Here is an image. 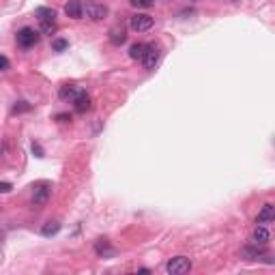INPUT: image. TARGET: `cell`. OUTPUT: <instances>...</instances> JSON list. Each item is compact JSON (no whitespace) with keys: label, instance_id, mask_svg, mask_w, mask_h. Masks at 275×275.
Segmentation results:
<instances>
[{"label":"cell","instance_id":"6da1fadb","mask_svg":"<svg viewBox=\"0 0 275 275\" xmlns=\"http://www.w3.org/2000/svg\"><path fill=\"white\" fill-rule=\"evenodd\" d=\"M15 39H17V45L19 47L28 50V47H34V45L39 43V32L34 30V28H30V26H24V28L17 30Z\"/></svg>","mask_w":275,"mask_h":275},{"label":"cell","instance_id":"7a4b0ae2","mask_svg":"<svg viewBox=\"0 0 275 275\" xmlns=\"http://www.w3.org/2000/svg\"><path fill=\"white\" fill-rule=\"evenodd\" d=\"M166 271L170 275H185L191 271V260L185 258V256H176V258H170L168 265H166Z\"/></svg>","mask_w":275,"mask_h":275},{"label":"cell","instance_id":"3957f363","mask_svg":"<svg viewBox=\"0 0 275 275\" xmlns=\"http://www.w3.org/2000/svg\"><path fill=\"white\" fill-rule=\"evenodd\" d=\"M50 196H52L50 183L41 181V183H37V185L32 187V204H34V206H45L47 200H50Z\"/></svg>","mask_w":275,"mask_h":275},{"label":"cell","instance_id":"277c9868","mask_svg":"<svg viewBox=\"0 0 275 275\" xmlns=\"http://www.w3.org/2000/svg\"><path fill=\"white\" fill-rule=\"evenodd\" d=\"M129 26H132L134 32H146L153 28V17L146 15V13H136V15H132V19H129Z\"/></svg>","mask_w":275,"mask_h":275},{"label":"cell","instance_id":"5b68a950","mask_svg":"<svg viewBox=\"0 0 275 275\" xmlns=\"http://www.w3.org/2000/svg\"><path fill=\"white\" fill-rule=\"evenodd\" d=\"M159 47H157L155 43H146V50H144V56H142V65L144 69H155V65L159 63Z\"/></svg>","mask_w":275,"mask_h":275},{"label":"cell","instance_id":"8992f818","mask_svg":"<svg viewBox=\"0 0 275 275\" xmlns=\"http://www.w3.org/2000/svg\"><path fill=\"white\" fill-rule=\"evenodd\" d=\"M273 217H275V206H273L271 202H267V204L263 206V209H260V213H258L256 224L267 226V224H271V222H273Z\"/></svg>","mask_w":275,"mask_h":275},{"label":"cell","instance_id":"52a82bcc","mask_svg":"<svg viewBox=\"0 0 275 275\" xmlns=\"http://www.w3.org/2000/svg\"><path fill=\"white\" fill-rule=\"evenodd\" d=\"M86 15L93 19V22H99V19H103L108 15V6H103V4H95L91 2L86 6Z\"/></svg>","mask_w":275,"mask_h":275},{"label":"cell","instance_id":"ba28073f","mask_svg":"<svg viewBox=\"0 0 275 275\" xmlns=\"http://www.w3.org/2000/svg\"><path fill=\"white\" fill-rule=\"evenodd\" d=\"M65 13L71 19H82V15H84V6H82L80 0H69L67 6H65Z\"/></svg>","mask_w":275,"mask_h":275},{"label":"cell","instance_id":"9c48e42d","mask_svg":"<svg viewBox=\"0 0 275 275\" xmlns=\"http://www.w3.org/2000/svg\"><path fill=\"white\" fill-rule=\"evenodd\" d=\"M34 15L39 17V22H54L56 19V9H52V6H37Z\"/></svg>","mask_w":275,"mask_h":275},{"label":"cell","instance_id":"30bf717a","mask_svg":"<svg viewBox=\"0 0 275 275\" xmlns=\"http://www.w3.org/2000/svg\"><path fill=\"white\" fill-rule=\"evenodd\" d=\"M73 106H75V112H80V114L91 108V97L86 95V91H80V95L73 99Z\"/></svg>","mask_w":275,"mask_h":275},{"label":"cell","instance_id":"8fae6325","mask_svg":"<svg viewBox=\"0 0 275 275\" xmlns=\"http://www.w3.org/2000/svg\"><path fill=\"white\" fill-rule=\"evenodd\" d=\"M269 239H271L269 230H267L265 226H256V230H254V243H256V245H267V243H269Z\"/></svg>","mask_w":275,"mask_h":275},{"label":"cell","instance_id":"7c38bea8","mask_svg":"<svg viewBox=\"0 0 275 275\" xmlns=\"http://www.w3.org/2000/svg\"><path fill=\"white\" fill-rule=\"evenodd\" d=\"M95 252H97V256H101V258L112 256V254H114V250L110 247V241L108 239H99L97 243H95Z\"/></svg>","mask_w":275,"mask_h":275},{"label":"cell","instance_id":"4fadbf2b","mask_svg":"<svg viewBox=\"0 0 275 275\" xmlns=\"http://www.w3.org/2000/svg\"><path fill=\"white\" fill-rule=\"evenodd\" d=\"M80 91H82V88H78V86H63L58 95H60V99H63V101H71L73 103V99L80 95Z\"/></svg>","mask_w":275,"mask_h":275},{"label":"cell","instance_id":"5bb4252c","mask_svg":"<svg viewBox=\"0 0 275 275\" xmlns=\"http://www.w3.org/2000/svg\"><path fill=\"white\" fill-rule=\"evenodd\" d=\"M110 41H112L114 45H123L127 41L125 30H123V28H112V30H110Z\"/></svg>","mask_w":275,"mask_h":275},{"label":"cell","instance_id":"9a60e30c","mask_svg":"<svg viewBox=\"0 0 275 275\" xmlns=\"http://www.w3.org/2000/svg\"><path fill=\"white\" fill-rule=\"evenodd\" d=\"M243 258L245 260H258V258H263V256H267V252H260V250H256V247H243Z\"/></svg>","mask_w":275,"mask_h":275},{"label":"cell","instance_id":"2e32d148","mask_svg":"<svg viewBox=\"0 0 275 275\" xmlns=\"http://www.w3.org/2000/svg\"><path fill=\"white\" fill-rule=\"evenodd\" d=\"M144 50H146V43H134L132 47H129V56H132L134 60H142Z\"/></svg>","mask_w":275,"mask_h":275},{"label":"cell","instance_id":"e0dca14e","mask_svg":"<svg viewBox=\"0 0 275 275\" xmlns=\"http://www.w3.org/2000/svg\"><path fill=\"white\" fill-rule=\"evenodd\" d=\"M58 230H60V224L58 222H47L43 228H41V235H43V237H54Z\"/></svg>","mask_w":275,"mask_h":275},{"label":"cell","instance_id":"ac0fdd59","mask_svg":"<svg viewBox=\"0 0 275 275\" xmlns=\"http://www.w3.org/2000/svg\"><path fill=\"white\" fill-rule=\"evenodd\" d=\"M30 110H32V106H30L28 101H17L15 106L11 108V114L15 116V114H22V112H30Z\"/></svg>","mask_w":275,"mask_h":275},{"label":"cell","instance_id":"d6986e66","mask_svg":"<svg viewBox=\"0 0 275 275\" xmlns=\"http://www.w3.org/2000/svg\"><path fill=\"white\" fill-rule=\"evenodd\" d=\"M67 47H69L67 39H54V41H52V50H54V52H65Z\"/></svg>","mask_w":275,"mask_h":275},{"label":"cell","instance_id":"ffe728a7","mask_svg":"<svg viewBox=\"0 0 275 275\" xmlns=\"http://www.w3.org/2000/svg\"><path fill=\"white\" fill-rule=\"evenodd\" d=\"M41 32H43V34H54V32H56V22H41Z\"/></svg>","mask_w":275,"mask_h":275},{"label":"cell","instance_id":"44dd1931","mask_svg":"<svg viewBox=\"0 0 275 275\" xmlns=\"http://www.w3.org/2000/svg\"><path fill=\"white\" fill-rule=\"evenodd\" d=\"M129 4L136 9H148V6H153V0H129Z\"/></svg>","mask_w":275,"mask_h":275},{"label":"cell","instance_id":"7402d4cb","mask_svg":"<svg viewBox=\"0 0 275 275\" xmlns=\"http://www.w3.org/2000/svg\"><path fill=\"white\" fill-rule=\"evenodd\" d=\"M11 67V63H9V58L6 56H2V54H0V71H6V69Z\"/></svg>","mask_w":275,"mask_h":275},{"label":"cell","instance_id":"603a6c76","mask_svg":"<svg viewBox=\"0 0 275 275\" xmlns=\"http://www.w3.org/2000/svg\"><path fill=\"white\" fill-rule=\"evenodd\" d=\"M11 189H13V185H11V183H6V181H0V194H9Z\"/></svg>","mask_w":275,"mask_h":275},{"label":"cell","instance_id":"cb8c5ba5","mask_svg":"<svg viewBox=\"0 0 275 275\" xmlns=\"http://www.w3.org/2000/svg\"><path fill=\"white\" fill-rule=\"evenodd\" d=\"M32 153L37 155V157H43V148H41L37 142H32Z\"/></svg>","mask_w":275,"mask_h":275},{"label":"cell","instance_id":"d4e9b609","mask_svg":"<svg viewBox=\"0 0 275 275\" xmlns=\"http://www.w3.org/2000/svg\"><path fill=\"white\" fill-rule=\"evenodd\" d=\"M56 121H60V123H67V121H71V119H69V114H58V116H56Z\"/></svg>","mask_w":275,"mask_h":275},{"label":"cell","instance_id":"484cf974","mask_svg":"<svg viewBox=\"0 0 275 275\" xmlns=\"http://www.w3.org/2000/svg\"><path fill=\"white\" fill-rule=\"evenodd\" d=\"M230 2H235V4H237V2H241V0H230Z\"/></svg>","mask_w":275,"mask_h":275}]
</instances>
